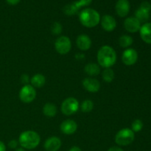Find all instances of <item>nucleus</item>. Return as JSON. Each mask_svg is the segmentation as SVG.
<instances>
[{
  "label": "nucleus",
  "instance_id": "1",
  "mask_svg": "<svg viewBox=\"0 0 151 151\" xmlns=\"http://www.w3.org/2000/svg\"><path fill=\"white\" fill-rule=\"evenodd\" d=\"M97 58L99 66L107 69L116 63L117 56L115 50L111 46L104 45L97 52Z\"/></svg>",
  "mask_w": 151,
  "mask_h": 151
},
{
  "label": "nucleus",
  "instance_id": "2",
  "mask_svg": "<svg viewBox=\"0 0 151 151\" xmlns=\"http://www.w3.org/2000/svg\"><path fill=\"white\" fill-rule=\"evenodd\" d=\"M41 137L37 132L33 131H26L20 134L19 143L21 147L27 150L36 148L40 144Z\"/></svg>",
  "mask_w": 151,
  "mask_h": 151
},
{
  "label": "nucleus",
  "instance_id": "3",
  "mask_svg": "<svg viewBox=\"0 0 151 151\" xmlns=\"http://www.w3.org/2000/svg\"><path fill=\"white\" fill-rule=\"evenodd\" d=\"M79 19L81 24L84 27L92 28L100 23V16L97 10L91 8H86L81 12Z\"/></svg>",
  "mask_w": 151,
  "mask_h": 151
},
{
  "label": "nucleus",
  "instance_id": "4",
  "mask_svg": "<svg viewBox=\"0 0 151 151\" xmlns=\"http://www.w3.org/2000/svg\"><path fill=\"white\" fill-rule=\"evenodd\" d=\"M135 139L134 132L130 128H123L116 133L115 142L119 146H127L131 145Z\"/></svg>",
  "mask_w": 151,
  "mask_h": 151
},
{
  "label": "nucleus",
  "instance_id": "5",
  "mask_svg": "<svg viewBox=\"0 0 151 151\" xmlns=\"http://www.w3.org/2000/svg\"><path fill=\"white\" fill-rule=\"evenodd\" d=\"M79 102L75 97H68L65 99L61 104V112L66 116L72 115L79 109Z\"/></svg>",
  "mask_w": 151,
  "mask_h": 151
},
{
  "label": "nucleus",
  "instance_id": "6",
  "mask_svg": "<svg viewBox=\"0 0 151 151\" xmlns=\"http://www.w3.org/2000/svg\"><path fill=\"white\" fill-rule=\"evenodd\" d=\"M55 48L57 52L60 55H66L72 49V42L69 37L62 35L56 39Z\"/></svg>",
  "mask_w": 151,
  "mask_h": 151
},
{
  "label": "nucleus",
  "instance_id": "7",
  "mask_svg": "<svg viewBox=\"0 0 151 151\" xmlns=\"http://www.w3.org/2000/svg\"><path fill=\"white\" fill-rule=\"evenodd\" d=\"M36 97V90L32 86L24 85L19 91V98L21 101L25 103H29L33 101Z\"/></svg>",
  "mask_w": 151,
  "mask_h": 151
},
{
  "label": "nucleus",
  "instance_id": "8",
  "mask_svg": "<svg viewBox=\"0 0 151 151\" xmlns=\"http://www.w3.org/2000/svg\"><path fill=\"white\" fill-rule=\"evenodd\" d=\"M137 60H138V53L134 49L128 48L122 53V61L126 66H132L135 64Z\"/></svg>",
  "mask_w": 151,
  "mask_h": 151
},
{
  "label": "nucleus",
  "instance_id": "9",
  "mask_svg": "<svg viewBox=\"0 0 151 151\" xmlns=\"http://www.w3.org/2000/svg\"><path fill=\"white\" fill-rule=\"evenodd\" d=\"M83 86L86 91L91 93H96L100 90V83L93 78H86L83 81Z\"/></svg>",
  "mask_w": 151,
  "mask_h": 151
},
{
  "label": "nucleus",
  "instance_id": "10",
  "mask_svg": "<svg viewBox=\"0 0 151 151\" xmlns=\"http://www.w3.org/2000/svg\"><path fill=\"white\" fill-rule=\"evenodd\" d=\"M60 131L66 135H72L76 132L78 125L76 122L72 119H66L61 123L60 126Z\"/></svg>",
  "mask_w": 151,
  "mask_h": 151
},
{
  "label": "nucleus",
  "instance_id": "11",
  "mask_svg": "<svg viewBox=\"0 0 151 151\" xmlns=\"http://www.w3.org/2000/svg\"><path fill=\"white\" fill-rule=\"evenodd\" d=\"M124 27L129 32H137L141 28V22L135 17H128L124 22Z\"/></svg>",
  "mask_w": 151,
  "mask_h": 151
},
{
  "label": "nucleus",
  "instance_id": "12",
  "mask_svg": "<svg viewBox=\"0 0 151 151\" xmlns=\"http://www.w3.org/2000/svg\"><path fill=\"white\" fill-rule=\"evenodd\" d=\"M101 26L104 30L107 32H112L116 27V19L110 15H105L100 19Z\"/></svg>",
  "mask_w": 151,
  "mask_h": 151
},
{
  "label": "nucleus",
  "instance_id": "13",
  "mask_svg": "<svg viewBox=\"0 0 151 151\" xmlns=\"http://www.w3.org/2000/svg\"><path fill=\"white\" fill-rule=\"evenodd\" d=\"M61 140L57 137H51L47 139L44 144L46 151H58L61 147Z\"/></svg>",
  "mask_w": 151,
  "mask_h": 151
},
{
  "label": "nucleus",
  "instance_id": "14",
  "mask_svg": "<svg viewBox=\"0 0 151 151\" xmlns=\"http://www.w3.org/2000/svg\"><path fill=\"white\" fill-rule=\"evenodd\" d=\"M130 2L128 0H118L115 9L119 17H125L130 11Z\"/></svg>",
  "mask_w": 151,
  "mask_h": 151
},
{
  "label": "nucleus",
  "instance_id": "15",
  "mask_svg": "<svg viewBox=\"0 0 151 151\" xmlns=\"http://www.w3.org/2000/svg\"><path fill=\"white\" fill-rule=\"evenodd\" d=\"M77 47L79 50L82 51H86L89 50L91 47V40L88 35L86 34L79 35L77 38L76 41Z\"/></svg>",
  "mask_w": 151,
  "mask_h": 151
},
{
  "label": "nucleus",
  "instance_id": "16",
  "mask_svg": "<svg viewBox=\"0 0 151 151\" xmlns=\"http://www.w3.org/2000/svg\"><path fill=\"white\" fill-rule=\"evenodd\" d=\"M142 39L147 44H151V23H145L139 29Z\"/></svg>",
  "mask_w": 151,
  "mask_h": 151
},
{
  "label": "nucleus",
  "instance_id": "17",
  "mask_svg": "<svg viewBox=\"0 0 151 151\" xmlns=\"http://www.w3.org/2000/svg\"><path fill=\"white\" fill-rule=\"evenodd\" d=\"M31 86L34 88H41L46 83V78L42 74H35L30 79Z\"/></svg>",
  "mask_w": 151,
  "mask_h": 151
},
{
  "label": "nucleus",
  "instance_id": "18",
  "mask_svg": "<svg viewBox=\"0 0 151 151\" xmlns=\"http://www.w3.org/2000/svg\"><path fill=\"white\" fill-rule=\"evenodd\" d=\"M84 71L89 76H97L100 72V67L99 64L95 63H89L86 65Z\"/></svg>",
  "mask_w": 151,
  "mask_h": 151
},
{
  "label": "nucleus",
  "instance_id": "19",
  "mask_svg": "<svg viewBox=\"0 0 151 151\" xmlns=\"http://www.w3.org/2000/svg\"><path fill=\"white\" fill-rule=\"evenodd\" d=\"M43 113L47 117H54L57 114V107L53 103H46L43 107Z\"/></svg>",
  "mask_w": 151,
  "mask_h": 151
},
{
  "label": "nucleus",
  "instance_id": "20",
  "mask_svg": "<svg viewBox=\"0 0 151 151\" xmlns=\"http://www.w3.org/2000/svg\"><path fill=\"white\" fill-rule=\"evenodd\" d=\"M80 9V7L78 5L76 1L69 4L63 7V13L67 16H73L75 13H78V10Z\"/></svg>",
  "mask_w": 151,
  "mask_h": 151
},
{
  "label": "nucleus",
  "instance_id": "21",
  "mask_svg": "<svg viewBox=\"0 0 151 151\" xmlns=\"http://www.w3.org/2000/svg\"><path fill=\"white\" fill-rule=\"evenodd\" d=\"M118 41H119V44L121 47H122V48H128L130 46L132 45L134 40H133L132 37H131L130 35H123L119 37Z\"/></svg>",
  "mask_w": 151,
  "mask_h": 151
},
{
  "label": "nucleus",
  "instance_id": "22",
  "mask_svg": "<svg viewBox=\"0 0 151 151\" xmlns=\"http://www.w3.org/2000/svg\"><path fill=\"white\" fill-rule=\"evenodd\" d=\"M115 77L114 72L112 70L111 68H107L103 70V73H102V78L103 80L106 83H111L114 81Z\"/></svg>",
  "mask_w": 151,
  "mask_h": 151
},
{
  "label": "nucleus",
  "instance_id": "23",
  "mask_svg": "<svg viewBox=\"0 0 151 151\" xmlns=\"http://www.w3.org/2000/svg\"><path fill=\"white\" fill-rule=\"evenodd\" d=\"M135 18H137L140 22H145L150 18V13L139 8L135 13Z\"/></svg>",
  "mask_w": 151,
  "mask_h": 151
},
{
  "label": "nucleus",
  "instance_id": "24",
  "mask_svg": "<svg viewBox=\"0 0 151 151\" xmlns=\"http://www.w3.org/2000/svg\"><path fill=\"white\" fill-rule=\"evenodd\" d=\"M94 109V103L91 100H85L81 104V110L83 113H89Z\"/></svg>",
  "mask_w": 151,
  "mask_h": 151
},
{
  "label": "nucleus",
  "instance_id": "25",
  "mask_svg": "<svg viewBox=\"0 0 151 151\" xmlns=\"http://www.w3.org/2000/svg\"><path fill=\"white\" fill-rule=\"evenodd\" d=\"M62 30H63V27H62L61 24L59 22H54L53 24L52 25L51 27V32L55 35H59L61 34Z\"/></svg>",
  "mask_w": 151,
  "mask_h": 151
},
{
  "label": "nucleus",
  "instance_id": "26",
  "mask_svg": "<svg viewBox=\"0 0 151 151\" xmlns=\"http://www.w3.org/2000/svg\"><path fill=\"white\" fill-rule=\"evenodd\" d=\"M143 128V123L140 119H135L131 125V130L134 132H139Z\"/></svg>",
  "mask_w": 151,
  "mask_h": 151
},
{
  "label": "nucleus",
  "instance_id": "27",
  "mask_svg": "<svg viewBox=\"0 0 151 151\" xmlns=\"http://www.w3.org/2000/svg\"><path fill=\"white\" fill-rule=\"evenodd\" d=\"M139 8L145 10V11H147L150 13L151 10V4L148 2V1H143L141 4V5H140Z\"/></svg>",
  "mask_w": 151,
  "mask_h": 151
},
{
  "label": "nucleus",
  "instance_id": "28",
  "mask_svg": "<svg viewBox=\"0 0 151 151\" xmlns=\"http://www.w3.org/2000/svg\"><path fill=\"white\" fill-rule=\"evenodd\" d=\"M91 1H92V0H78L76 2L80 7V8H81V7H84V6H87L90 4Z\"/></svg>",
  "mask_w": 151,
  "mask_h": 151
},
{
  "label": "nucleus",
  "instance_id": "29",
  "mask_svg": "<svg viewBox=\"0 0 151 151\" xmlns=\"http://www.w3.org/2000/svg\"><path fill=\"white\" fill-rule=\"evenodd\" d=\"M19 143L16 140L12 139L8 142V147L11 149H16Z\"/></svg>",
  "mask_w": 151,
  "mask_h": 151
},
{
  "label": "nucleus",
  "instance_id": "30",
  "mask_svg": "<svg viewBox=\"0 0 151 151\" xmlns=\"http://www.w3.org/2000/svg\"><path fill=\"white\" fill-rule=\"evenodd\" d=\"M21 81H22V83H24L25 85H27L28 82H29V75H22V77H21Z\"/></svg>",
  "mask_w": 151,
  "mask_h": 151
},
{
  "label": "nucleus",
  "instance_id": "31",
  "mask_svg": "<svg viewBox=\"0 0 151 151\" xmlns=\"http://www.w3.org/2000/svg\"><path fill=\"white\" fill-rule=\"evenodd\" d=\"M108 151H124L122 148H121L120 147H116V146H114V147H110V148L108 150Z\"/></svg>",
  "mask_w": 151,
  "mask_h": 151
},
{
  "label": "nucleus",
  "instance_id": "32",
  "mask_svg": "<svg viewBox=\"0 0 151 151\" xmlns=\"http://www.w3.org/2000/svg\"><path fill=\"white\" fill-rule=\"evenodd\" d=\"M6 1L10 5H16V4H19L20 0H6Z\"/></svg>",
  "mask_w": 151,
  "mask_h": 151
},
{
  "label": "nucleus",
  "instance_id": "33",
  "mask_svg": "<svg viewBox=\"0 0 151 151\" xmlns=\"http://www.w3.org/2000/svg\"><path fill=\"white\" fill-rule=\"evenodd\" d=\"M69 151H82V150H81V147H78V146H72Z\"/></svg>",
  "mask_w": 151,
  "mask_h": 151
},
{
  "label": "nucleus",
  "instance_id": "34",
  "mask_svg": "<svg viewBox=\"0 0 151 151\" xmlns=\"http://www.w3.org/2000/svg\"><path fill=\"white\" fill-rule=\"evenodd\" d=\"M0 151H6V145L1 141H0Z\"/></svg>",
  "mask_w": 151,
  "mask_h": 151
},
{
  "label": "nucleus",
  "instance_id": "35",
  "mask_svg": "<svg viewBox=\"0 0 151 151\" xmlns=\"http://www.w3.org/2000/svg\"><path fill=\"white\" fill-rule=\"evenodd\" d=\"M15 151H26L25 149H24L23 147H19V148H16Z\"/></svg>",
  "mask_w": 151,
  "mask_h": 151
}]
</instances>
